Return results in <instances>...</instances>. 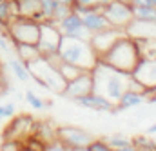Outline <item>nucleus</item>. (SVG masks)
Listing matches in <instances>:
<instances>
[{
    "label": "nucleus",
    "instance_id": "f257e3e1",
    "mask_svg": "<svg viewBox=\"0 0 156 151\" xmlns=\"http://www.w3.org/2000/svg\"><path fill=\"white\" fill-rule=\"evenodd\" d=\"M93 80H94V93L116 104L122 98V95L129 89L131 75L122 73L115 68L107 66L105 62L98 60L96 66L93 68Z\"/></svg>",
    "mask_w": 156,
    "mask_h": 151
},
{
    "label": "nucleus",
    "instance_id": "f03ea898",
    "mask_svg": "<svg viewBox=\"0 0 156 151\" xmlns=\"http://www.w3.org/2000/svg\"><path fill=\"white\" fill-rule=\"evenodd\" d=\"M98 60L105 62L107 66L115 68L122 73L133 75V71L136 69V66L142 60V51H140V46H138V42L134 38L122 35L113 44V47L104 57H100Z\"/></svg>",
    "mask_w": 156,
    "mask_h": 151
},
{
    "label": "nucleus",
    "instance_id": "7ed1b4c3",
    "mask_svg": "<svg viewBox=\"0 0 156 151\" xmlns=\"http://www.w3.org/2000/svg\"><path fill=\"white\" fill-rule=\"evenodd\" d=\"M58 55H60V58L64 62L78 66V68L87 69V71H93V68L98 62V57L93 51L89 40H83V38L62 37Z\"/></svg>",
    "mask_w": 156,
    "mask_h": 151
},
{
    "label": "nucleus",
    "instance_id": "20e7f679",
    "mask_svg": "<svg viewBox=\"0 0 156 151\" xmlns=\"http://www.w3.org/2000/svg\"><path fill=\"white\" fill-rule=\"evenodd\" d=\"M27 69H29V75L31 78L38 84L40 87L47 89V91H53V93H58L62 95V91L66 89V80L64 76L60 75L58 68H55L47 58L40 57L35 62L27 64Z\"/></svg>",
    "mask_w": 156,
    "mask_h": 151
},
{
    "label": "nucleus",
    "instance_id": "39448f33",
    "mask_svg": "<svg viewBox=\"0 0 156 151\" xmlns=\"http://www.w3.org/2000/svg\"><path fill=\"white\" fill-rule=\"evenodd\" d=\"M11 44H35L40 37V22L33 20L31 17H15L9 26L4 29Z\"/></svg>",
    "mask_w": 156,
    "mask_h": 151
},
{
    "label": "nucleus",
    "instance_id": "423d86ee",
    "mask_svg": "<svg viewBox=\"0 0 156 151\" xmlns=\"http://www.w3.org/2000/svg\"><path fill=\"white\" fill-rule=\"evenodd\" d=\"M62 33L58 29V26L51 20H44L40 24V37L37 42V47H38L40 55L44 58H49L53 55H58V49H60V42H62Z\"/></svg>",
    "mask_w": 156,
    "mask_h": 151
},
{
    "label": "nucleus",
    "instance_id": "0eeeda50",
    "mask_svg": "<svg viewBox=\"0 0 156 151\" xmlns=\"http://www.w3.org/2000/svg\"><path fill=\"white\" fill-rule=\"evenodd\" d=\"M104 15L113 28L123 29V31L129 26V22L134 18L133 17V6L129 0H111L104 7Z\"/></svg>",
    "mask_w": 156,
    "mask_h": 151
},
{
    "label": "nucleus",
    "instance_id": "6e6552de",
    "mask_svg": "<svg viewBox=\"0 0 156 151\" xmlns=\"http://www.w3.org/2000/svg\"><path fill=\"white\" fill-rule=\"evenodd\" d=\"M56 137L71 151H78L82 148H87L94 140V137L89 131H85L82 127H76V126H58Z\"/></svg>",
    "mask_w": 156,
    "mask_h": 151
},
{
    "label": "nucleus",
    "instance_id": "1a4fd4ad",
    "mask_svg": "<svg viewBox=\"0 0 156 151\" xmlns=\"http://www.w3.org/2000/svg\"><path fill=\"white\" fill-rule=\"evenodd\" d=\"M35 118L31 115H15L13 120L4 127L2 138L4 140H26L29 135H33L35 129Z\"/></svg>",
    "mask_w": 156,
    "mask_h": 151
},
{
    "label": "nucleus",
    "instance_id": "9d476101",
    "mask_svg": "<svg viewBox=\"0 0 156 151\" xmlns=\"http://www.w3.org/2000/svg\"><path fill=\"white\" fill-rule=\"evenodd\" d=\"M94 91V80H93V71H83L80 76H76L75 80L66 84V89L62 91V97L67 100L76 102L78 98L89 95Z\"/></svg>",
    "mask_w": 156,
    "mask_h": 151
},
{
    "label": "nucleus",
    "instance_id": "9b49d317",
    "mask_svg": "<svg viewBox=\"0 0 156 151\" xmlns=\"http://www.w3.org/2000/svg\"><path fill=\"white\" fill-rule=\"evenodd\" d=\"M122 35H125L123 29H118V28H113V26H111V28H107V29H104V31L93 33L91 38H89V44H91L93 51L96 53V57L100 58V57H104V55L113 47V44H115Z\"/></svg>",
    "mask_w": 156,
    "mask_h": 151
},
{
    "label": "nucleus",
    "instance_id": "f8f14e48",
    "mask_svg": "<svg viewBox=\"0 0 156 151\" xmlns=\"http://www.w3.org/2000/svg\"><path fill=\"white\" fill-rule=\"evenodd\" d=\"M56 26H58V29L64 37H75V38H83V40L91 38V33L85 29V26L82 22V15H78L75 9L67 17H64Z\"/></svg>",
    "mask_w": 156,
    "mask_h": 151
},
{
    "label": "nucleus",
    "instance_id": "ddd939ff",
    "mask_svg": "<svg viewBox=\"0 0 156 151\" xmlns=\"http://www.w3.org/2000/svg\"><path fill=\"white\" fill-rule=\"evenodd\" d=\"M133 78L140 82L147 91H153L156 87V57L142 58L136 69L133 71Z\"/></svg>",
    "mask_w": 156,
    "mask_h": 151
},
{
    "label": "nucleus",
    "instance_id": "4468645a",
    "mask_svg": "<svg viewBox=\"0 0 156 151\" xmlns=\"http://www.w3.org/2000/svg\"><path fill=\"white\" fill-rule=\"evenodd\" d=\"M125 35L134 40H156V22L133 18L125 28Z\"/></svg>",
    "mask_w": 156,
    "mask_h": 151
},
{
    "label": "nucleus",
    "instance_id": "2eb2a0df",
    "mask_svg": "<svg viewBox=\"0 0 156 151\" xmlns=\"http://www.w3.org/2000/svg\"><path fill=\"white\" fill-rule=\"evenodd\" d=\"M78 106H82V108H87V109H93V111H105V113H113V109H115V104L111 102V100H107L105 97H102V95H98V93H89V95H85V97H82V98H78L76 100Z\"/></svg>",
    "mask_w": 156,
    "mask_h": 151
},
{
    "label": "nucleus",
    "instance_id": "dca6fc26",
    "mask_svg": "<svg viewBox=\"0 0 156 151\" xmlns=\"http://www.w3.org/2000/svg\"><path fill=\"white\" fill-rule=\"evenodd\" d=\"M82 22L85 26V29L93 35V33H98V31H104L107 28H111L109 20L105 18L104 13L100 11H89V13H83L82 15Z\"/></svg>",
    "mask_w": 156,
    "mask_h": 151
},
{
    "label": "nucleus",
    "instance_id": "f3484780",
    "mask_svg": "<svg viewBox=\"0 0 156 151\" xmlns=\"http://www.w3.org/2000/svg\"><path fill=\"white\" fill-rule=\"evenodd\" d=\"M147 95H149V93H142V91H133V89H127V91L122 95V98H120L116 104H115L113 113H120V111H123V109L136 108V106L144 104V102L147 100Z\"/></svg>",
    "mask_w": 156,
    "mask_h": 151
},
{
    "label": "nucleus",
    "instance_id": "a211bd4d",
    "mask_svg": "<svg viewBox=\"0 0 156 151\" xmlns=\"http://www.w3.org/2000/svg\"><path fill=\"white\" fill-rule=\"evenodd\" d=\"M56 131H58V126L53 124L51 120H37V122H35L33 135H35L37 138H40L44 144H47V142L58 138V137H56Z\"/></svg>",
    "mask_w": 156,
    "mask_h": 151
},
{
    "label": "nucleus",
    "instance_id": "6ab92c4d",
    "mask_svg": "<svg viewBox=\"0 0 156 151\" xmlns=\"http://www.w3.org/2000/svg\"><path fill=\"white\" fill-rule=\"evenodd\" d=\"M16 6H18V15L31 17L40 24L45 20L44 13L40 11V0H16Z\"/></svg>",
    "mask_w": 156,
    "mask_h": 151
},
{
    "label": "nucleus",
    "instance_id": "aec40b11",
    "mask_svg": "<svg viewBox=\"0 0 156 151\" xmlns=\"http://www.w3.org/2000/svg\"><path fill=\"white\" fill-rule=\"evenodd\" d=\"M13 47H15L16 58H18L20 62H24L26 66L31 64V62H35L37 58L42 57L40 51H38V47H37L35 44H13Z\"/></svg>",
    "mask_w": 156,
    "mask_h": 151
},
{
    "label": "nucleus",
    "instance_id": "412c9836",
    "mask_svg": "<svg viewBox=\"0 0 156 151\" xmlns=\"http://www.w3.org/2000/svg\"><path fill=\"white\" fill-rule=\"evenodd\" d=\"M133 17L138 20L156 22V7L154 6H133Z\"/></svg>",
    "mask_w": 156,
    "mask_h": 151
},
{
    "label": "nucleus",
    "instance_id": "4be33fe9",
    "mask_svg": "<svg viewBox=\"0 0 156 151\" xmlns=\"http://www.w3.org/2000/svg\"><path fill=\"white\" fill-rule=\"evenodd\" d=\"M58 71H60V75L64 76V80L66 82H71V80H75L76 76H80L83 71H87V69H82V68H78V66H73V64H67V62H60L58 64Z\"/></svg>",
    "mask_w": 156,
    "mask_h": 151
},
{
    "label": "nucleus",
    "instance_id": "5701e85b",
    "mask_svg": "<svg viewBox=\"0 0 156 151\" xmlns=\"http://www.w3.org/2000/svg\"><path fill=\"white\" fill-rule=\"evenodd\" d=\"M9 68H11V71L15 73V76H16L20 82H27V80H31V75H29L27 66H26L24 62H20L18 58H11V60H9Z\"/></svg>",
    "mask_w": 156,
    "mask_h": 151
},
{
    "label": "nucleus",
    "instance_id": "b1692460",
    "mask_svg": "<svg viewBox=\"0 0 156 151\" xmlns=\"http://www.w3.org/2000/svg\"><path fill=\"white\" fill-rule=\"evenodd\" d=\"M104 140L113 148L115 151L122 149V148H125V146H131L133 144V138H127V137H123V135H111V137H104Z\"/></svg>",
    "mask_w": 156,
    "mask_h": 151
},
{
    "label": "nucleus",
    "instance_id": "393cba45",
    "mask_svg": "<svg viewBox=\"0 0 156 151\" xmlns=\"http://www.w3.org/2000/svg\"><path fill=\"white\" fill-rule=\"evenodd\" d=\"M26 100H27V104H29L31 108H35V109H44V108L51 106V102L42 100L38 95H37L35 91H31V89H27V91H26Z\"/></svg>",
    "mask_w": 156,
    "mask_h": 151
},
{
    "label": "nucleus",
    "instance_id": "a878e982",
    "mask_svg": "<svg viewBox=\"0 0 156 151\" xmlns=\"http://www.w3.org/2000/svg\"><path fill=\"white\" fill-rule=\"evenodd\" d=\"M56 6H58V2H56V0H40V11L44 13L45 20H51V17H53V13H55Z\"/></svg>",
    "mask_w": 156,
    "mask_h": 151
},
{
    "label": "nucleus",
    "instance_id": "bb28decb",
    "mask_svg": "<svg viewBox=\"0 0 156 151\" xmlns=\"http://www.w3.org/2000/svg\"><path fill=\"white\" fill-rule=\"evenodd\" d=\"M71 11H73V7H71V6H66V4H58V6H56V9H55V13H53V17H51V22L58 24V22H60L64 17H67Z\"/></svg>",
    "mask_w": 156,
    "mask_h": 151
},
{
    "label": "nucleus",
    "instance_id": "cd10ccee",
    "mask_svg": "<svg viewBox=\"0 0 156 151\" xmlns=\"http://www.w3.org/2000/svg\"><path fill=\"white\" fill-rule=\"evenodd\" d=\"M89 148H91L93 151H115L104 138H94V140L89 144Z\"/></svg>",
    "mask_w": 156,
    "mask_h": 151
},
{
    "label": "nucleus",
    "instance_id": "c85d7f7f",
    "mask_svg": "<svg viewBox=\"0 0 156 151\" xmlns=\"http://www.w3.org/2000/svg\"><path fill=\"white\" fill-rule=\"evenodd\" d=\"M44 151H71V149H69L64 142H60L58 138H55V140H51V142L45 144Z\"/></svg>",
    "mask_w": 156,
    "mask_h": 151
},
{
    "label": "nucleus",
    "instance_id": "c756f323",
    "mask_svg": "<svg viewBox=\"0 0 156 151\" xmlns=\"http://www.w3.org/2000/svg\"><path fill=\"white\" fill-rule=\"evenodd\" d=\"M22 149V142L20 140H4L0 151H20Z\"/></svg>",
    "mask_w": 156,
    "mask_h": 151
},
{
    "label": "nucleus",
    "instance_id": "7c9ffc66",
    "mask_svg": "<svg viewBox=\"0 0 156 151\" xmlns=\"http://www.w3.org/2000/svg\"><path fill=\"white\" fill-rule=\"evenodd\" d=\"M2 113H4V118H13V116L16 115V108H15V104H13V102L4 104V106H2Z\"/></svg>",
    "mask_w": 156,
    "mask_h": 151
},
{
    "label": "nucleus",
    "instance_id": "2f4dec72",
    "mask_svg": "<svg viewBox=\"0 0 156 151\" xmlns=\"http://www.w3.org/2000/svg\"><path fill=\"white\" fill-rule=\"evenodd\" d=\"M131 6H154L156 7V0H129Z\"/></svg>",
    "mask_w": 156,
    "mask_h": 151
},
{
    "label": "nucleus",
    "instance_id": "473e14b6",
    "mask_svg": "<svg viewBox=\"0 0 156 151\" xmlns=\"http://www.w3.org/2000/svg\"><path fill=\"white\" fill-rule=\"evenodd\" d=\"M118 151H140L134 144H131V146H125V148H122V149H118Z\"/></svg>",
    "mask_w": 156,
    "mask_h": 151
},
{
    "label": "nucleus",
    "instance_id": "72a5a7b5",
    "mask_svg": "<svg viewBox=\"0 0 156 151\" xmlns=\"http://www.w3.org/2000/svg\"><path fill=\"white\" fill-rule=\"evenodd\" d=\"M153 133H156V122L151 126V127H147V135H153Z\"/></svg>",
    "mask_w": 156,
    "mask_h": 151
},
{
    "label": "nucleus",
    "instance_id": "f704fd0d",
    "mask_svg": "<svg viewBox=\"0 0 156 151\" xmlns=\"http://www.w3.org/2000/svg\"><path fill=\"white\" fill-rule=\"evenodd\" d=\"M58 4H66V6H71L73 7V0H56Z\"/></svg>",
    "mask_w": 156,
    "mask_h": 151
},
{
    "label": "nucleus",
    "instance_id": "c9c22d12",
    "mask_svg": "<svg viewBox=\"0 0 156 151\" xmlns=\"http://www.w3.org/2000/svg\"><path fill=\"white\" fill-rule=\"evenodd\" d=\"M20 151H35V149H31V148H27V146H24V144H22V149Z\"/></svg>",
    "mask_w": 156,
    "mask_h": 151
},
{
    "label": "nucleus",
    "instance_id": "e433bc0d",
    "mask_svg": "<svg viewBox=\"0 0 156 151\" xmlns=\"http://www.w3.org/2000/svg\"><path fill=\"white\" fill-rule=\"evenodd\" d=\"M4 120V113H2V106H0V122Z\"/></svg>",
    "mask_w": 156,
    "mask_h": 151
},
{
    "label": "nucleus",
    "instance_id": "4c0bfd02",
    "mask_svg": "<svg viewBox=\"0 0 156 151\" xmlns=\"http://www.w3.org/2000/svg\"><path fill=\"white\" fill-rule=\"evenodd\" d=\"M2 31H4V29H2V28H0V35H2Z\"/></svg>",
    "mask_w": 156,
    "mask_h": 151
},
{
    "label": "nucleus",
    "instance_id": "58836bf2",
    "mask_svg": "<svg viewBox=\"0 0 156 151\" xmlns=\"http://www.w3.org/2000/svg\"><path fill=\"white\" fill-rule=\"evenodd\" d=\"M153 91H156V87H154V89H153Z\"/></svg>",
    "mask_w": 156,
    "mask_h": 151
}]
</instances>
